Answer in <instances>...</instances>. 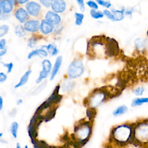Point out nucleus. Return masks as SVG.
<instances>
[{
  "label": "nucleus",
  "instance_id": "obj_1",
  "mask_svg": "<svg viewBox=\"0 0 148 148\" xmlns=\"http://www.w3.org/2000/svg\"><path fill=\"white\" fill-rule=\"evenodd\" d=\"M132 143V123L119 125L112 130L109 136V143L116 148H125Z\"/></svg>",
  "mask_w": 148,
  "mask_h": 148
},
{
  "label": "nucleus",
  "instance_id": "obj_2",
  "mask_svg": "<svg viewBox=\"0 0 148 148\" xmlns=\"http://www.w3.org/2000/svg\"><path fill=\"white\" fill-rule=\"evenodd\" d=\"M132 124V145L138 148H148V120H142Z\"/></svg>",
  "mask_w": 148,
  "mask_h": 148
},
{
  "label": "nucleus",
  "instance_id": "obj_3",
  "mask_svg": "<svg viewBox=\"0 0 148 148\" xmlns=\"http://www.w3.org/2000/svg\"><path fill=\"white\" fill-rule=\"evenodd\" d=\"M73 133L71 135L72 140H76L82 146H84L88 141L92 134V124L90 121L84 119L79 121L74 126Z\"/></svg>",
  "mask_w": 148,
  "mask_h": 148
},
{
  "label": "nucleus",
  "instance_id": "obj_4",
  "mask_svg": "<svg viewBox=\"0 0 148 148\" xmlns=\"http://www.w3.org/2000/svg\"><path fill=\"white\" fill-rule=\"evenodd\" d=\"M107 97L106 91L104 88L95 89L91 94V95L88 98L87 105L91 108H95L102 103Z\"/></svg>",
  "mask_w": 148,
  "mask_h": 148
},
{
  "label": "nucleus",
  "instance_id": "obj_5",
  "mask_svg": "<svg viewBox=\"0 0 148 148\" xmlns=\"http://www.w3.org/2000/svg\"><path fill=\"white\" fill-rule=\"evenodd\" d=\"M68 75L71 79H75L80 77L84 72V65L80 59L73 60L68 66Z\"/></svg>",
  "mask_w": 148,
  "mask_h": 148
},
{
  "label": "nucleus",
  "instance_id": "obj_6",
  "mask_svg": "<svg viewBox=\"0 0 148 148\" xmlns=\"http://www.w3.org/2000/svg\"><path fill=\"white\" fill-rule=\"evenodd\" d=\"M60 89V85L57 86L54 90L53 91V93L49 97V98L39 106V107L41 108L42 111H43L45 109L51 108V106L58 103L61 101L62 98V96L59 94Z\"/></svg>",
  "mask_w": 148,
  "mask_h": 148
},
{
  "label": "nucleus",
  "instance_id": "obj_7",
  "mask_svg": "<svg viewBox=\"0 0 148 148\" xmlns=\"http://www.w3.org/2000/svg\"><path fill=\"white\" fill-rule=\"evenodd\" d=\"M119 45L116 40L109 37L106 38L105 54L106 57H113L119 52Z\"/></svg>",
  "mask_w": 148,
  "mask_h": 148
},
{
  "label": "nucleus",
  "instance_id": "obj_8",
  "mask_svg": "<svg viewBox=\"0 0 148 148\" xmlns=\"http://www.w3.org/2000/svg\"><path fill=\"white\" fill-rule=\"evenodd\" d=\"M25 8L28 13L34 17L38 16L41 10L40 5L35 1H30L27 2Z\"/></svg>",
  "mask_w": 148,
  "mask_h": 148
},
{
  "label": "nucleus",
  "instance_id": "obj_9",
  "mask_svg": "<svg viewBox=\"0 0 148 148\" xmlns=\"http://www.w3.org/2000/svg\"><path fill=\"white\" fill-rule=\"evenodd\" d=\"M15 1H0V14L10 13L13 8Z\"/></svg>",
  "mask_w": 148,
  "mask_h": 148
},
{
  "label": "nucleus",
  "instance_id": "obj_10",
  "mask_svg": "<svg viewBox=\"0 0 148 148\" xmlns=\"http://www.w3.org/2000/svg\"><path fill=\"white\" fill-rule=\"evenodd\" d=\"M40 23L38 20H29L24 23V28L26 31L30 32H36L40 29Z\"/></svg>",
  "mask_w": 148,
  "mask_h": 148
},
{
  "label": "nucleus",
  "instance_id": "obj_11",
  "mask_svg": "<svg viewBox=\"0 0 148 148\" xmlns=\"http://www.w3.org/2000/svg\"><path fill=\"white\" fill-rule=\"evenodd\" d=\"M45 20L53 25H58L61 22V17L53 11H48L46 13Z\"/></svg>",
  "mask_w": 148,
  "mask_h": 148
},
{
  "label": "nucleus",
  "instance_id": "obj_12",
  "mask_svg": "<svg viewBox=\"0 0 148 148\" xmlns=\"http://www.w3.org/2000/svg\"><path fill=\"white\" fill-rule=\"evenodd\" d=\"M51 9L55 13H62L66 9V3L62 0L53 1Z\"/></svg>",
  "mask_w": 148,
  "mask_h": 148
},
{
  "label": "nucleus",
  "instance_id": "obj_13",
  "mask_svg": "<svg viewBox=\"0 0 148 148\" xmlns=\"http://www.w3.org/2000/svg\"><path fill=\"white\" fill-rule=\"evenodd\" d=\"M14 16L21 23H24L27 21L28 18V13L26 10L23 8H20L15 11Z\"/></svg>",
  "mask_w": 148,
  "mask_h": 148
},
{
  "label": "nucleus",
  "instance_id": "obj_14",
  "mask_svg": "<svg viewBox=\"0 0 148 148\" xmlns=\"http://www.w3.org/2000/svg\"><path fill=\"white\" fill-rule=\"evenodd\" d=\"M39 29L43 34L47 35L53 32L54 30V26L46 20H43L40 23Z\"/></svg>",
  "mask_w": 148,
  "mask_h": 148
},
{
  "label": "nucleus",
  "instance_id": "obj_15",
  "mask_svg": "<svg viewBox=\"0 0 148 148\" xmlns=\"http://www.w3.org/2000/svg\"><path fill=\"white\" fill-rule=\"evenodd\" d=\"M62 58L61 56H58L57 57L54 65L53 66L51 73L50 80H53L54 78L56 77V75L57 74L58 72L59 71V69L61 67V65L62 63Z\"/></svg>",
  "mask_w": 148,
  "mask_h": 148
},
{
  "label": "nucleus",
  "instance_id": "obj_16",
  "mask_svg": "<svg viewBox=\"0 0 148 148\" xmlns=\"http://www.w3.org/2000/svg\"><path fill=\"white\" fill-rule=\"evenodd\" d=\"M47 56V51L46 50H44L42 49H36L31 51L28 55V58L31 59V58L35 56H38L40 58H43V57H46Z\"/></svg>",
  "mask_w": 148,
  "mask_h": 148
},
{
  "label": "nucleus",
  "instance_id": "obj_17",
  "mask_svg": "<svg viewBox=\"0 0 148 148\" xmlns=\"http://www.w3.org/2000/svg\"><path fill=\"white\" fill-rule=\"evenodd\" d=\"M57 107L56 108H50L47 112L44 114L42 115L43 117V120L46 122H48L50 121L52 119H53L56 115V110H57Z\"/></svg>",
  "mask_w": 148,
  "mask_h": 148
},
{
  "label": "nucleus",
  "instance_id": "obj_18",
  "mask_svg": "<svg viewBox=\"0 0 148 148\" xmlns=\"http://www.w3.org/2000/svg\"><path fill=\"white\" fill-rule=\"evenodd\" d=\"M31 72H32V71H31V69H29V70L25 72V73L21 76V79H20L19 82H18L17 84L15 85L14 88H18V87H21V86L25 85V84L27 83V82H28V80L29 76L30 74L31 73Z\"/></svg>",
  "mask_w": 148,
  "mask_h": 148
},
{
  "label": "nucleus",
  "instance_id": "obj_19",
  "mask_svg": "<svg viewBox=\"0 0 148 148\" xmlns=\"http://www.w3.org/2000/svg\"><path fill=\"white\" fill-rule=\"evenodd\" d=\"M41 49L47 50V51L49 52L51 56H55L58 53V50L56 46L53 44H49L47 46H42Z\"/></svg>",
  "mask_w": 148,
  "mask_h": 148
},
{
  "label": "nucleus",
  "instance_id": "obj_20",
  "mask_svg": "<svg viewBox=\"0 0 148 148\" xmlns=\"http://www.w3.org/2000/svg\"><path fill=\"white\" fill-rule=\"evenodd\" d=\"M74 83H73V82L69 80H65L61 84V89H62V91L67 92V91L71 90V89H72L75 85Z\"/></svg>",
  "mask_w": 148,
  "mask_h": 148
},
{
  "label": "nucleus",
  "instance_id": "obj_21",
  "mask_svg": "<svg viewBox=\"0 0 148 148\" xmlns=\"http://www.w3.org/2000/svg\"><path fill=\"white\" fill-rule=\"evenodd\" d=\"M128 110V108L125 105H121L117 107L113 112L114 116H119L125 113Z\"/></svg>",
  "mask_w": 148,
  "mask_h": 148
},
{
  "label": "nucleus",
  "instance_id": "obj_22",
  "mask_svg": "<svg viewBox=\"0 0 148 148\" xmlns=\"http://www.w3.org/2000/svg\"><path fill=\"white\" fill-rule=\"evenodd\" d=\"M148 103V98L145 97V98H135L132 103H131V106L134 107V106H140L143 105V103Z\"/></svg>",
  "mask_w": 148,
  "mask_h": 148
},
{
  "label": "nucleus",
  "instance_id": "obj_23",
  "mask_svg": "<svg viewBox=\"0 0 148 148\" xmlns=\"http://www.w3.org/2000/svg\"><path fill=\"white\" fill-rule=\"evenodd\" d=\"M18 124L16 121L13 122L10 127V133L12 135V136L16 139L17 138V132H18Z\"/></svg>",
  "mask_w": 148,
  "mask_h": 148
},
{
  "label": "nucleus",
  "instance_id": "obj_24",
  "mask_svg": "<svg viewBox=\"0 0 148 148\" xmlns=\"http://www.w3.org/2000/svg\"><path fill=\"white\" fill-rule=\"evenodd\" d=\"M15 34L19 37H24L26 34V31L21 25H17L14 28Z\"/></svg>",
  "mask_w": 148,
  "mask_h": 148
},
{
  "label": "nucleus",
  "instance_id": "obj_25",
  "mask_svg": "<svg viewBox=\"0 0 148 148\" xmlns=\"http://www.w3.org/2000/svg\"><path fill=\"white\" fill-rule=\"evenodd\" d=\"M42 70L49 73L51 68V63L49 60H44L42 62Z\"/></svg>",
  "mask_w": 148,
  "mask_h": 148
},
{
  "label": "nucleus",
  "instance_id": "obj_26",
  "mask_svg": "<svg viewBox=\"0 0 148 148\" xmlns=\"http://www.w3.org/2000/svg\"><path fill=\"white\" fill-rule=\"evenodd\" d=\"M112 13L114 15L116 21H120L124 18V13L122 10L112 9Z\"/></svg>",
  "mask_w": 148,
  "mask_h": 148
},
{
  "label": "nucleus",
  "instance_id": "obj_27",
  "mask_svg": "<svg viewBox=\"0 0 148 148\" xmlns=\"http://www.w3.org/2000/svg\"><path fill=\"white\" fill-rule=\"evenodd\" d=\"M96 113H97L95 108H89L86 111V115L88 117V121L91 122V121L93 120V119L95 118L96 116Z\"/></svg>",
  "mask_w": 148,
  "mask_h": 148
},
{
  "label": "nucleus",
  "instance_id": "obj_28",
  "mask_svg": "<svg viewBox=\"0 0 148 148\" xmlns=\"http://www.w3.org/2000/svg\"><path fill=\"white\" fill-rule=\"evenodd\" d=\"M90 15L94 19H98V18H102L104 16L103 12L98 11L94 9L90 10Z\"/></svg>",
  "mask_w": 148,
  "mask_h": 148
},
{
  "label": "nucleus",
  "instance_id": "obj_29",
  "mask_svg": "<svg viewBox=\"0 0 148 148\" xmlns=\"http://www.w3.org/2000/svg\"><path fill=\"white\" fill-rule=\"evenodd\" d=\"M75 24L76 25H82L83 23V20L84 17V14L82 13L76 12L75 13Z\"/></svg>",
  "mask_w": 148,
  "mask_h": 148
},
{
  "label": "nucleus",
  "instance_id": "obj_30",
  "mask_svg": "<svg viewBox=\"0 0 148 148\" xmlns=\"http://www.w3.org/2000/svg\"><path fill=\"white\" fill-rule=\"evenodd\" d=\"M48 74H49V73H47V72H45L44 71H43V70L41 71L40 72V73H39V75L38 77L37 78V79H36V83H39L40 82H41L42 80L43 79L46 78V77L47 76Z\"/></svg>",
  "mask_w": 148,
  "mask_h": 148
},
{
  "label": "nucleus",
  "instance_id": "obj_31",
  "mask_svg": "<svg viewBox=\"0 0 148 148\" xmlns=\"http://www.w3.org/2000/svg\"><path fill=\"white\" fill-rule=\"evenodd\" d=\"M103 13L104 16H105L109 20H111L112 21H116V19H115V17H114V15L113 14L112 12L109 11V10H108V9L104 10L103 11Z\"/></svg>",
  "mask_w": 148,
  "mask_h": 148
},
{
  "label": "nucleus",
  "instance_id": "obj_32",
  "mask_svg": "<svg viewBox=\"0 0 148 148\" xmlns=\"http://www.w3.org/2000/svg\"><path fill=\"white\" fill-rule=\"evenodd\" d=\"M9 31V27L7 25H2L0 26V37L6 35Z\"/></svg>",
  "mask_w": 148,
  "mask_h": 148
},
{
  "label": "nucleus",
  "instance_id": "obj_33",
  "mask_svg": "<svg viewBox=\"0 0 148 148\" xmlns=\"http://www.w3.org/2000/svg\"><path fill=\"white\" fill-rule=\"evenodd\" d=\"M37 39L35 37H31L29 40L28 42V46L30 48H34L35 47L36 43H37Z\"/></svg>",
  "mask_w": 148,
  "mask_h": 148
},
{
  "label": "nucleus",
  "instance_id": "obj_34",
  "mask_svg": "<svg viewBox=\"0 0 148 148\" xmlns=\"http://www.w3.org/2000/svg\"><path fill=\"white\" fill-rule=\"evenodd\" d=\"M97 3H98L99 5L103 6L104 7H106L107 8H109L111 7L112 4L109 1H102V0H97Z\"/></svg>",
  "mask_w": 148,
  "mask_h": 148
},
{
  "label": "nucleus",
  "instance_id": "obj_35",
  "mask_svg": "<svg viewBox=\"0 0 148 148\" xmlns=\"http://www.w3.org/2000/svg\"><path fill=\"white\" fill-rule=\"evenodd\" d=\"M46 82H44L43 83H42V84H40L38 88H36L34 91L33 92V95H36L38 94H39L46 86Z\"/></svg>",
  "mask_w": 148,
  "mask_h": 148
},
{
  "label": "nucleus",
  "instance_id": "obj_36",
  "mask_svg": "<svg viewBox=\"0 0 148 148\" xmlns=\"http://www.w3.org/2000/svg\"><path fill=\"white\" fill-rule=\"evenodd\" d=\"M86 4L90 7L92 9H94V10H97L98 8V6L97 5V3H96L94 1H88L86 2Z\"/></svg>",
  "mask_w": 148,
  "mask_h": 148
},
{
  "label": "nucleus",
  "instance_id": "obj_37",
  "mask_svg": "<svg viewBox=\"0 0 148 148\" xmlns=\"http://www.w3.org/2000/svg\"><path fill=\"white\" fill-rule=\"evenodd\" d=\"M145 88L143 87H140L135 89L134 91V93L137 96H140L143 94Z\"/></svg>",
  "mask_w": 148,
  "mask_h": 148
},
{
  "label": "nucleus",
  "instance_id": "obj_38",
  "mask_svg": "<svg viewBox=\"0 0 148 148\" xmlns=\"http://www.w3.org/2000/svg\"><path fill=\"white\" fill-rule=\"evenodd\" d=\"M39 2L46 8H49L50 6H51L52 3H53V1H49V0H40L39 1Z\"/></svg>",
  "mask_w": 148,
  "mask_h": 148
},
{
  "label": "nucleus",
  "instance_id": "obj_39",
  "mask_svg": "<svg viewBox=\"0 0 148 148\" xmlns=\"http://www.w3.org/2000/svg\"><path fill=\"white\" fill-rule=\"evenodd\" d=\"M3 66L8 69V73H9L12 72V70L13 68V64L12 62H9V63H5L3 64Z\"/></svg>",
  "mask_w": 148,
  "mask_h": 148
},
{
  "label": "nucleus",
  "instance_id": "obj_40",
  "mask_svg": "<svg viewBox=\"0 0 148 148\" xmlns=\"http://www.w3.org/2000/svg\"><path fill=\"white\" fill-rule=\"evenodd\" d=\"M76 2L78 3V5H79L80 10L82 12H84L85 10V6H84V1H82V0H77Z\"/></svg>",
  "mask_w": 148,
  "mask_h": 148
},
{
  "label": "nucleus",
  "instance_id": "obj_41",
  "mask_svg": "<svg viewBox=\"0 0 148 148\" xmlns=\"http://www.w3.org/2000/svg\"><path fill=\"white\" fill-rule=\"evenodd\" d=\"M6 44V39H2L0 40V49L2 50L4 49H5V46Z\"/></svg>",
  "mask_w": 148,
  "mask_h": 148
},
{
  "label": "nucleus",
  "instance_id": "obj_42",
  "mask_svg": "<svg viewBox=\"0 0 148 148\" xmlns=\"http://www.w3.org/2000/svg\"><path fill=\"white\" fill-rule=\"evenodd\" d=\"M7 79V76L3 72L0 73V82L2 83Z\"/></svg>",
  "mask_w": 148,
  "mask_h": 148
},
{
  "label": "nucleus",
  "instance_id": "obj_43",
  "mask_svg": "<svg viewBox=\"0 0 148 148\" xmlns=\"http://www.w3.org/2000/svg\"><path fill=\"white\" fill-rule=\"evenodd\" d=\"M1 16H0V18L1 20H6L8 19V18L9 17V16L7 14H0Z\"/></svg>",
  "mask_w": 148,
  "mask_h": 148
},
{
  "label": "nucleus",
  "instance_id": "obj_44",
  "mask_svg": "<svg viewBox=\"0 0 148 148\" xmlns=\"http://www.w3.org/2000/svg\"><path fill=\"white\" fill-rule=\"evenodd\" d=\"M7 52V49L5 48L2 50H1L0 51V57H2L3 56H4Z\"/></svg>",
  "mask_w": 148,
  "mask_h": 148
},
{
  "label": "nucleus",
  "instance_id": "obj_45",
  "mask_svg": "<svg viewBox=\"0 0 148 148\" xmlns=\"http://www.w3.org/2000/svg\"><path fill=\"white\" fill-rule=\"evenodd\" d=\"M2 107H3V98L1 96L0 97V110H1L2 109Z\"/></svg>",
  "mask_w": 148,
  "mask_h": 148
},
{
  "label": "nucleus",
  "instance_id": "obj_46",
  "mask_svg": "<svg viewBox=\"0 0 148 148\" xmlns=\"http://www.w3.org/2000/svg\"><path fill=\"white\" fill-rule=\"evenodd\" d=\"M17 2L19 4H23V3L28 2V1H27V0H25V1H20V0H18V1H17Z\"/></svg>",
  "mask_w": 148,
  "mask_h": 148
},
{
  "label": "nucleus",
  "instance_id": "obj_47",
  "mask_svg": "<svg viewBox=\"0 0 148 148\" xmlns=\"http://www.w3.org/2000/svg\"><path fill=\"white\" fill-rule=\"evenodd\" d=\"M23 101L22 99H18L16 102V104H17V105H20V104H21L23 103Z\"/></svg>",
  "mask_w": 148,
  "mask_h": 148
},
{
  "label": "nucleus",
  "instance_id": "obj_48",
  "mask_svg": "<svg viewBox=\"0 0 148 148\" xmlns=\"http://www.w3.org/2000/svg\"><path fill=\"white\" fill-rule=\"evenodd\" d=\"M16 148H21L20 143H17L16 146Z\"/></svg>",
  "mask_w": 148,
  "mask_h": 148
},
{
  "label": "nucleus",
  "instance_id": "obj_49",
  "mask_svg": "<svg viewBox=\"0 0 148 148\" xmlns=\"http://www.w3.org/2000/svg\"><path fill=\"white\" fill-rule=\"evenodd\" d=\"M2 135H3V133L2 132H1L0 133V138H1L2 137Z\"/></svg>",
  "mask_w": 148,
  "mask_h": 148
},
{
  "label": "nucleus",
  "instance_id": "obj_50",
  "mask_svg": "<svg viewBox=\"0 0 148 148\" xmlns=\"http://www.w3.org/2000/svg\"><path fill=\"white\" fill-rule=\"evenodd\" d=\"M24 148H29V147H28V146L27 145H25L24 147Z\"/></svg>",
  "mask_w": 148,
  "mask_h": 148
},
{
  "label": "nucleus",
  "instance_id": "obj_51",
  "mask_svg": "<svg viewBox=\"0 0 148 148\" xmlns=\"http://www.w3.org/2000/svg\"><path fill=\"white\" fill-rule=\"evenodd\" d=\"M147 35H148V31H147Z\"/></svg>",
  "mask_w": 148,
  "mask_h": 148
}]
</instances>
